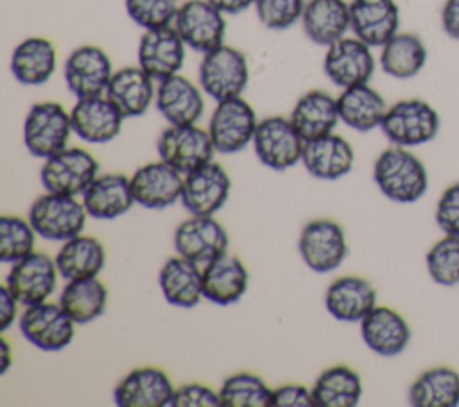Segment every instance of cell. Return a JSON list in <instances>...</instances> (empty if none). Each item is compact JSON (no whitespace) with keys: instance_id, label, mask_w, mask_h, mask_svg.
<instances>
[{"instance_id":"obj_49","label":"cell","mask_w":459,"mask_h":407,"mask_svg":"<svg viewBox=\"0 0 459 407\" xmlns=\"http://www.w3.org/2000/svg\"><path fill=\"white\" fill-rule=\"evenodd\" d=\"M441 27L446 36L459 41V0H445L441 9Z\"/></svg>"},{"instance_id":"obj_51","label":"cell","mask_w":459,"mask_h":407,"mask_svg":"<svg viewBox=\"0 0 459 407\" xmlns=\"http://www.w3.org/2000/svg\"><path fill=\"white\" fill-rule=\"evenodd\" d=\"M0 357H2V362H0V375H5L7 369L11 368L13 357H11V346H9V342H7L4 337L0 339Z\"/></svg>"},{"instance_id":"obj_5","label":"cell","mask_w":459,"mask_h":407,"mask_svg":"<svg viewBox=\"0 0 459 407\" xmlns=\"http://www.w3.org/2000/svg\"><path fill=\"white\" fill-rule=\"evenodd\" d=\"M197 79L201 90L215 102L240 97L249 81V65L244 52L222 43L203 54Z\"/></svg>"},{"instance_id":"obj_6","label":"cell","mask_w":459,"mask_h":407,"mask_svg":"<svg viewBox=\"0 0 459 407\" xmlns=\"http://www.w3.org/2000/svg\"><path fill=\"white\" fill-rule=\"evenodd\" d=\"M256 126L253 106L240 95L217 102L208 122V134L215 152L237 154L253 143Z\"/></svg>"},{"instance_id":"obj_2","label":"cell","mask_w":459,"mask_h":407,"mask_svg":"<svg viewBox=\"0 0 459 407\" xmlns=\"http://www.w3.org/2000/svg\"><path fill=\"white\" fill-rule=\"evenodd\" d=\"M441 118L432 104L423 99H402L391 104L380 124L384 136L398 147H418L434 140Z\"/></svg>"},{"instance_id":"obj_11","label":"cell","mask_w":459,"mask_h":407,"mask_svg":"<svg viewBox=\"0 0 459 407\" xmlns=\"http://www.w3.org/2000/svg\"><path fill=\"white\" fill-rule=\"evenodd\" d=\"M18 326L27 342L43 351H59L66 348L75 335V323L59 303H38L25 307Z\"/></svg>"},{"instance_id":"obj_13","label":"cell","mask_w":459,"mask_h":407,"mask_svg":"<svg viewBox=\"0 0 459 407\" xmlns=\"http://www.w3.org/2000/svg\"><path fill=\"white\" fill-rule=\"evenodd\" d=\"M375 68L377 61L373 57L371 47L357 36H344L326 47L323 72L328 81L341 90L369 82Z\"/></svg>"},{"instance_id":"obj_28","label":"cell","mask_w":459,"mask_h":407,"mask_svg":"<svg viewBox=\"0 0 459 407\" xmlns=\"http://www.w3.org/2000/svg\"><path fill=\"white\" fill-rule=\"evenodd\" d=\"M156 81L140 66H122L113 72L106 97L124 118L142 117L156 99Z\"/></svg>"},{"instance_id":"obj_17","label":"cell","mask_w":459,"mask_h":407,"mask_svg":"<svg viewBox=\"0 0 459 407\" xmlns=\"http://www.w3.org/2000/svg\"><path fill=\"white\" fill-rule=\"evenodd\" d=\"M231 178L213 160L183 179L181 204L190 215H215L230 199Z\"/></svg>"},{"instance_id":"obj_42","label":"cell","mask_w":459,"mask_h":407,"mask_svg":"<svg viewBox=\"0 0 459 407\" xmlns=\"http://www.w3.org/2000/svg\"><path fill=\"white\" fill-rule=\"evenodd\" d=\"M425 264L432 281L443 287L459 283V237L445 235L425 255Z\"/></svg>"},{"instance_id":"obj_25","label":"cell","mask_w":459,"mask_h":407,"mask_svg":"<svg viewBox=\"0 0 459 407\" xmlns=\"http://www.w3.org/2000/svg\"><path fill=\"white\" fill-rule=\"evenodd\" d=\"M364 344L380 357H396L411 342L409 323L389 307H375L360 323Z\"/></svg>"},{"instance_id":"obj_10","label":"cell","mask_w":459,"mask_h":407,"mask_svg":"<svg viewBox=\"0 0 459 407\" xmlns=\"http://www.w3.org/2000/svg\"><path fill=\"white\" fill-rule=\"evenodd\" d=\"M160 160L179 170L183 176L212 161L215 149L208 129L195 124L169 126L156 142Z\"/></svg>"},{"instance_id":"obj_27","label":"cell","mask_w":459,"mask_h":407,"mask_svg":"<svg viewBox=\"0 0 459 407\" xmlns=\"http://www.w3.org/2000/svg\"><path fill=\"white\" fill-rule=\"evenodd\" d=\"M81 197L88 215L99 221L117 219L127 213L136 203L131 188V178L117 172L99 174Z\"/></svg>"},{"instance_id":"obj_3","label":"cell","mask_w":459,"mask_h":407,"mask_svg":"<svg viewBox=\"0 0 459 407\" xmlns=\"http://www.w3.org/2000/svg\"><path fill=\"white\" fill-rule=\"evenodd\" d=\"M88 212L75 195L45 192L38 195L29 208V222L34 231L50 242H65L81 235Z\"/></svg>"},{"instance_id":"obj_9","label":"cell","mask_w":459,"mask_h":407,"mask_svg":"<svg viewBox=\"0 0 459 407\" xmlns=\"http://www.w3.org/2000/svg\"><path fill=\"white\" fill-rule=\"evenodd\" d=\"M97 176L99 161L81 147H66L47 158L39 172L45 192L75 197L82 195Z\"/></svg>"},{"instance_id":"obj_19","label":"cell","mask_w":459,"mask_h":407,"mask_svg":"<svg viewBox=\"0 0 459 407\" xmlns=\"http://www.w3.org/2000/svg\"><path fill=\"white\" fill-rule=\"evenodd\" d=\"M185 48V41L172 25L143 30L136 50L138 66L143 68L154 81L167 79L179 74L183 68Z\"/></svg>"},{"instance_id":"obj_43","label":"cell","mask_w":459,"mask_h":407,"mask_svg":"<svg viewBox=\"0 0 459 407\" xmlns=\"http://www.w3.org/2000/svg\"><path fill=\"white\" fill-rule=\"evenodd\" d=\"M127 16L143 30L161 29L174 23L181 4L178 0H126Z\"/></svg>"},{"instance_id":"obj_14","label":"cell","mask_w":459,"mask_h":407,"mask_svg":"<svg viewBox=\"0 0 459 407\" xmlns=\"http://www.w3.org/2000/svg\"><path fill=\"white\" fill-rule=\"evenodd\" d=\"M174 249L199 265L228 253L230 237L224 226L213 215H190L181 221L174 231Z\"/></svg>"},{"instance_id":"obj_46","label":"cell","mask_w":459,"mask_h":407,"mask_svg":"<svg viewBox=\"0 0 459 407\" xmlns=\"http://www.w3.org/2000/svg\"><path fill=\"white\" fill-rule=\"evenodd\" d=\"M436 222L445 235L459 237V181L441 194L436 206Z\"/></svg>"},{"instance_id":"obj_36","label":"cell","mask_w":459,"mask_h":407,"mask_svg":"<svg viewBox=\"0 0 459 407\" xmlns=\"http://www.w3.org/2000/svg\"><path fill=\"white\" fill-rule=\"evenodd\" d=\"M407 400L412 407L459 405V373L448 366L423 371L409 387Z\"/></svg>"},{"instance_id":"obj_18","label":"cell","mask_w":459,"mask_h":407,"mask_svg":"<svg viewBox=\"0 0 459 407\" xmlns=\"http://www.w3.org/2000/svg\"><path fill=\"white\" fill-rule=\"evenodd\" d=\"M185 176L165 163L151 161L138 167L131 176V188L136 204L149 210H163L181 201Z\"/></svg>"},{"instance_id":"obj_48","label":"cell","mask_w":459,"mask_h":407,"mask_svg":"<svg viewBox=\"0 0 459 407\" xmlns=\"http://www.w3.org/2000/svg\"><path fill=\"white\" fill-rule=\"evenodd\" d=\"M18 305H20V301L14 298V294L4 283L0 289V330L2 332L9 330L13 326V323L16 321Z\"/></svg>"},{"instance_id":"obj_45","label":"cell","mask_w":459,"mask_h":407,"mask_svg":"<svg viewBox=\"0 0 459 407\" xmlns=\"http://www.w3.org/2000/svg\"><path fill=\"white\" fill-rule=\"evenodd\" d=\"M169 407H222V403L219 391L199 382H190L174 389Z\"/></svg>"},{"instance_id":"obj_50","label":"cell","mask_w":459,"mask_h":407,"mask_svg":"<svg viewBox=\"0 0 459 407\" xmlns=\"http://www.w3.org/2000/svg\"><path fill=\"white\" fill-rule=\"evenodd\" d=\"M224 14H240L249 7H255L256 0H208Z\"/></svg>"},{"instance_id":"obj_41","label":"cell","mask_w":459,"mask_h":407,"mask_svg":"<svg viewBox=\"0 0 459 407\" xmlns=\"http://www.w3.org/2000/svg\"><path fill=\"white\" fill-rule=\"evenodd\" d=\"M36 231L29 219L2 215L0 219V260L13 264L34 251Z\"/></svg>"},{"instance_id":"obj_21","label":"cell","mask_w":459,"mask_h":407,"mask_svg":"<svg viewBox=\"0 0 459 407\" xmlns=\"http://www.w3.org/2000/svg\"><path fill=\"white\" fill-rule=\"evenodd\" d=\"M174 389L163 369L134 368L115 385L113 402L118 407H169Z\"/></svg>"},{"instance_id":"obj_1","label":"cell","mask_w":459,"mask_h":407,"mask_svg":"<svg viewBox=\"0 0 459 407\" xmlns=\"http://www.w3.org/2000/svg\"><path fill=\"white\" fill-rule=\"evenodd\" d=\"M373 181L389 201L402 204L416 203L429 188V174L423 161L407 147L398 145H391L377 156Z\"/></svg>"},{"instance_id":"obj_40","label":"cell","mask_w":459,"mask_h":407,"mask_svg":"<svg viewBox=\"0 0 459 407\" xmlns=\"http://www.w3.org/2000/svg\"><path fill=\"white\" fill-rule=\"evenodd\" d=\"M219 396L222 407H271L273 389L262 377L240 371L224 378Z\"/></svg>"},{"instance_id":"obj_33","label":"cell","mask_w":459,"mask_h":407,"mask_svg":"<svg viewBox=\"0 0 459 407\" xmlns=\"http://www.w3.org/2000/svg\"><path fill=\"white\" fill-rule=\"evenodd\" d=\"M301 27L314 45L330 47L350 30V2L307 0Z\"/></svg>"},{"instance_id":"obj_22","label":"cell","mask_w":459,"mask_h":407,"mask_svg":"<svg viewBox=\"0 0 459 407\" xmlns=\"http://www.w3.org/2000/svg\"><path fill=\"white\" fill-rule=\"evenodd\" d=\"M203 93L201 86L181 74H174L158 81L154 106L169 126L197 124L204 111Z\"/></svg>"},{"instance_id":"obj_32","label":"cell","mask_w":459,"mask_h":407,"mask_svg":"<svg viewBox=\"0 0 459 407\" xmlns=\"http://www.w3.org/2000/svg\"><path fill=\"white\" fill-rule=\"evenodd\" d=\"M57 50L56 45L41 36L22 39L11 56V72L23 86H41L56 72Z\"/></svg>"},{"instance_id":"obj_35","label":"cell","mask_w":459,"mask_h":407,"mask_svg":"<svg viewBox=\"0 0 459 407\" xmlns=\"http://www.w3.org/2000/svg\"><path fill=\"white\" fill-rule=\"evenodd\" d=\"M54 260L66 281L97 278L106 265V249L95 237L77 235L61 244Z\"/></svg>"},{"instance_id":"obj_12","label":"cell","mask_w":459,"mask_h":407,"mask_svg":"<svg viewBox=\"0 0 459 407\" xmlns=\"http://www.w3.org/2000/svg\"><path fill=\"white\" fill-rule=\"evenodd\" d=\"M226 14L208 0H186L179 5L172 27L185 45L206 54L224 43Z\"/></svg>"},{"instance_id":"obj_39","label":"cell","mask_w":459,"mask_h":407,"mask_svg":"<svg viewBox=\"0 0 459 407\" xmlns=\"http://www.w3.org/2000/svg\"><path fill=\"white\" fill-rule=\"evenodd\" d=\"M57 303L75 325H86L100 317L108 305V289L99 278L68 281Z\"/></svg>"},{"instance_id":"obj_44","label":"cell","mask_w":459,"mask_h":407,"mask_svg":"<svg viewBox=\"0 0 459 407\" xmlns=\"http://www.w3.org/2000/svg\"><path fill=\"white\" fill-rule=\"evenodd\" d=\"M305 5L307 0H256L255 13L265 29L285 30L301 20Z\"/></svg>"},{"instance_id":"obj_30","label":"cell","mask_w":459,"mask_h":407,"mask_svg":"<svg viewBox=\"0 0 459 407\" xmlns=\"http://www.w3.org/2000/svg\"><path fill=\"white\" fill-rule=\"evenodd\" d=\"M158 285L167 303L179 308H192L204 298L203 265L179 255L170 256L160 269Z\"/></svg>"},{"instance_id":"obj_34","label":"cell","mask_w":459,"mask_h":407,"mask_svg":"<svg viewBox=\"0 0 459 407\" xmlns=\"http://www.w3.org/2000/svg\"><path fill=\"white\" fill-rule=\"evenodd\" d=\"M387 108L384 97L369 82L344 88L337 97L341 122L359 133L380 127Z\"/></svg>"},{"instance_id":"obj_26","label":"cell","mask_w":459,"mask_h":407,"mask_svg":"<svg viewBox=\"0 0 459 407\" xmlns=\"http://www.w3.org/2000/svg\"><path fill=\"white\" fill-rule=\"evenodd\" d=\"M301 163L316 179L335 181L350 174L355 163V152L348 140L330 133L326 136L305 142Z\"/></svg>"},{"instance_id":"obj_20","label":"cell","mask_w":459,"mask_h":407,"mask_svg":"<svg viewBox=\"0 0 459 407\" xmlns=\"http://www.w3.org/2000/svg\"><path fill=\"white\" fill-rule=\"evenodd\" d=\"M72 131L86 143H108L122 131L124 115L106 95L77 99L70 109Z\"/></svg>"},{"instance_id":"obj_29","label":"cell","mask_w":459,"mask_h":407,"mask_svg":"<svg viewBox=\"0 0 459 407\" xmlns=\"http://www.w3.org/2000/svg\"><path fill=\"white\" fill-rule=\"evenodd\" d=\"M249 273L244 262L230 253L203 265V296L215 305H233L247 290Z\"/></svg>"},{"instance_id":"obj_7","label":"cell","mask_w":459,"mask_h":407,"mask_svg":"<svg viewBox=\"0 0 459 407\" xmlns=\"http://www.w3.org/2000/svg\"><path fill=\"white\" fill-rule=\"evenodd\" d=\"M305 140L296 131L289 117L273 115L258 120L253 149L262 165L283 172L301 161Z\"/></svg>"},{"instance_id":"obj_8","label":"cell","mask_w":459,"mask_h":407,"mask_svg":"<svg viewBox=\"0 0 459 407\" xmlns=\"http://www.w3.org/2000/svg\"><path fill=\"white\" fill-rule=\"evenodd\" d=\"M298 251L310 271L319 274L332 273L348 256L346 233L333 219H312L299 233Z\"/></svg>"},{"instance_id":"obj_15","label":"cell","mask_w":459,"mask_h":407,"mask_svg":"<svg viewBox=\"0 0 459 407\" xmlns=\"http://www.w3.org/2000/svg\"><path fill=\"white\" fill-rule=\"evenodd\" d=\"M113 72L109 56L97 45L74 48L63 66L66 88L75 99L104 95Z\"/></svg>"},{"instance_id":"obj_16","label":"cell","mask_w":459,"mask_h":407,"mask_svg":"<svg viewBox=\"0 0 459 407\" xmlns=\"http://www.w3.org/2000/svg\"><path fill=\"white\" fill-rule=\"evenodd\" d=\"M56 260L45 253L32 251L18 262H13L5 285L23 307L47 301L56 290L57 283Z\"/></svg>"},{"instance_id":"obj_37","label":"cell","mask_w":459,"mask_h":407,"mask_svg":"<svg viewBox=\"0 0 459 407\" xmlns=\"http://www.w3.org/2000/svg\"><path fill=\"white\" fill-rule=\"evenodd\" d=\"M312 396L316 407H355L362 396L360 375L344 364L326 368L316 378Z\"/></svg>"},{"instance_id":"obj_38","label":"cell","mask_w":459,"mask_h":407,"mask_svg":"<svg viewBox=\"0 0 459 407\" xmlns=\"http://www.w3.org/2000/svg\"><path fill=\"white\" fill-rule=\"evenodd\" d=\"M380 68L394 79L416 77L427 63V47L418 34L396 32L380 47Z\"/></svg>"},{"instance_id":"obj_31","label":"cell","mask_w":459,"mask_h":407,"mask_svg":"<svg viewBox=\"0 0 459 407\" xmlns=\"http://www.w3.org/2000/svg\"><path fill=\"white\" fill-rule=\"evenodd\" d=\"M289 118L305 142L326 136L341 120L337 97L325 90H310L296 100Z\"/></svg>"},{"instance_id":"obj_4","label":"cell","mask_w":459,"mask_h":407,"mask_svg":"<svg viewBox=\"0 0 459 407\" xmlns=\"http://www.w3.org/2000/svg\"><path fill=\"white\" fill-rule=\"evenodd\" d=\"M72 133L70 111L54 100L32 104L23 120V145L34 158L47 160L66 149Z\"/></svg>"},{"instance_id":"obj_24","label":"cell","mask_w":459,"mask_h":407,"mask_svg":"<svg viewBox=\"0 0 459 407\" xmlns=\"http://www.w3.org/2000/svg\"><path fill=\"white\" fill-rule=\"evenodd\" d=\"M377 307V289L362 276H341L325 292L326 312L342 323H360Z\"/></svg>"},{"instance_id":"obj_47","label":"cell","mask_w":459,"mask_h":407,"mask_svg":"<svg viewBox=\"0 0 459 407\" xmlns=\"http://www.w3.org/2000/svg\"><path fill=\"white\" fill-rule=\"evenodd\" d=\"M271 407H316L312 389L301 384H287L273 389Z\"/></svg>"},{"instance_id":"obj_23","label":"cell","mask_w":459,"mask_h":407,"mask_svg":"<svg viewBox=\"0 0 459 407\" xmlns=\"http://www.w3.org/2000/svg\"><path fill=\"white\" fill-rule=\"evenodd\" d=\"M400 29L394 0H350V30L371 48L385 45Z\"/></svg>"}]
</instances>
